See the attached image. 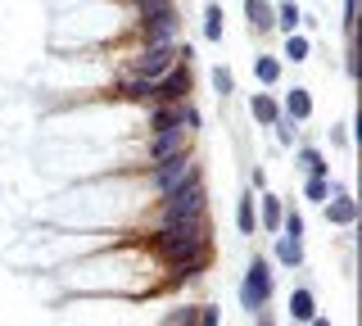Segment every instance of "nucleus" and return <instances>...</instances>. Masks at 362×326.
<instances>
[{
	"mask_svg": "<svg viewBox=\"0 0 362 326\" xmlns=\"http://www.w3.org/2000/svg\"><path fill=\"white\" fill-rule=\"evenodd\" d=\"M272 295H276V272H272V263L263 254H254L249 267H245V281H240V308L263 313L272 303Z\"/></svg>",
	"mask_w": 362,
	"mask_h": 326,
	"instance_id": "obj_3",
	"label": "nucleus"
},
{
	"mask_svg": "<svg viewBox=\"0 0 362 326\" xmlns=\"http://www.w3.org/2000/svg\"><path fill=\"white\" fill-rule=\"evenodd\" d=\"M181 54H195L190 46H177V41H158V46H145L141 54L132 59V77H141V82H158L163 73H173L181 64Z\"/></svg>",
	"mask_w": 362,
	"mask_h": 326,
	"instance_id": "obj_4",
	"label": "nucleus"
},
{
	"mask_svg": "<svg viewBox=\"0 0 362 326\" xmlns=\"http://www.w3.org/2000/svg\"><path fill=\"white\" fill-rule=\"evenodd\" d=\"M299 23H303V14H299V5H294V0L276 5V18H272V28H276V32H286V37H290V32L299 28Z\"/></svg>",
	"mask_w": 362,
	"mask_h": 326,
	"instance_id": "obj_18",
	"label": "nucleus"
},
{
	"mask_svg": "<svg viewBox=\"0 0 362 326\" xmlns=\"http://www.w3.org/2000/svg\"><path fill=\"white\" fill-rule=\"evenodd\" d=\"M326 195H331V177H308V182H303V199L326 204Z\"/></svg>",
	"mask_w": 362,
	"mask_h": 326,
	"instance_id": "obj_23",
	"label": "nucleus"
},
{
	"mask_svg": "<svg viewBox=\"0 0 362 326\" xmlns=\"http://www.w3.org/2000/svg\"><path fill=\"white\" fill-rule=\"evenodd\" d=\"M281 235L303 240V213H299V209H286V218H281Z\"/></svg>",
	"mask_w": 362,
	"mask_h": 326,
	"instance_id": "obj_25",
	"label": "nucleus"
},
{
	"mask_svg": "<svg viewBox=\"0 0 362 326\" xmlns=\"http://www.w3.org/2000/svg\"><path fill=\"white\" fill-rule=\"evenodd\" d=\"M308 50H313V41L303 37V32H290V37H286V50H281V54H286L290 64H303V59H308Z\"/></svg>",
	"mask_w": 362,
	"mask_h": 326,
	"instance_id": "obj_21",
	"label": "nucleus"
},
{
	"mask_svg": "<svg viewBox=\"0 0 362 326\" xmlns=\"http://www.w3.org/2000/svg\"><path fill=\"white\" fill-rule=\"evenodd\" d=\"M272 127H276V141H281V145H290V141H294V127H299V122H290L286 114H281L276 122H272Z\"/></svg>",
	"mask_w": 362,
	"mask_h": 326,
	"instance_id": "obj_27",
	"label": "nucleus"
},
{
	"mask_svg": "<svg viewBox=\"0 0 362 326\" xmlns=\"http://www.w3.org/2000/svg\"><path fill=\"white\" fill-rule=\"evenodd\" d=\"M344 69H349V77H358V46H349V59H344Z\"/></svg>",
	"mask_w": 362,
	"mask_h": 326,
	"instance_id": "obj_31",
	"label": "nucleus"
},
{
	"mask_svg": "<svg viewBox=\"0 0 362 326\" xmlns=\"http://www.w3.org/2000/svg\"><path fill=\"white\" fill-rule=\"evenodd\" d=\"M290 318H294V322H313V318H317V299H313L308 286H294V290H290Z\"/></svg>",
	"mask_w": 362,
	"mask_h": 326,
	"instance_id": "obj_13",
	"label": "nucleus"
},
{
	"mask_svg": "<svg viewBox=\"0 0 362 326\" xmlns=\"http://www.w3.org/2000/svg\"><path fill=\"white\" fill-rule=\"evenodd\" d=\"M154 9H173V0H136V14H154Z\"/></svg>",
	"mask_w": 362,
	"mask_h": 326,
	"instance_id": "obj_29",
	"label": "nucleus"
},
{
	"mask_svg": "<svg viewBox=\"0 0 362 326\" xmlns=\"http://www.w3.org/2000/svg\"><path fill=\"white\" fill-rule=\"evenodd\" d=\"M276 263L281 267H299L303 263V240H294V235H276Z\"/></svg>",
	"mask_w": 362,
	"mask_h": 326,
	"instance_id": "obj_16",
	"label": "nucleus"
},
{
	"mask_svg": "<svg viewBox=\"0 0 362 326\" xmlns=\"http://www.w3.org/2000/svg\"><path fill=\"white\" fill-rule=\"evenodd\" d=\"M190 177H199V163L190 154H177V159H163V163H150V190L168 195V190L186 186Z\"/></svg>",
	"mask_w": 362,
	"mask_h": 326,
	"instance_id": "obj_5",
	"label": "nucleus"
},
{
	"mask_svg": "<svg viewBox=\"0 0 362 326\" xmlns=\"http://www.w3.org/2000/svg\"><path fill=\"white\" fill-rule=\"evenodd\" d=\"M190 136H195V132H186V127L150 132V163H163V159H177V154H190Z\"/></svg>",
	"mask_w": 362,
	"mask_h": 326,
	"instance_id": "obj_9",
	"label": "nucleus"
},
{
	"mask_svg": "<svg viewBox=\"0 0 362 326\" xmlns=\"http://www.w3.org/2000/svg\"><path fill=\"white\" fill-rule=\"evenodd\" d=\"M213 91H218V95H231V91H235V77H231V69H222V64L213 69Z\"/></svg>",
	"mask_w": 362,
	"mask_h": 326,
	"instance_id": "obj_26",
	"label": "nucleus"
},
{
	"mask_svg": "<svg viewBox=\"0 0 362 326\" xmlns=\"http://www.w3.org/2000/svg\"><path fill=\"white\" fill-rule=\"evenodd\" d=\"M168 127L195 132L199 127V109L190 105V100H181V105H154L150 109V132H168Z\"/></svg>",
	"mask_w": 362,
	"mask_h": 326,
	"instance_id": "obj_6",
	"label": "nucleus"
},
{
	"mask_svg": "<svg viewBox=\"0 0 362 326\" xmlns=\"http://www.w3.org/2000/svg\"><path fill=\"white\" fill-rule=\"evenodd\" d=\"M281 218H286V204L276 195H263V227L267 231H281Z\"/></svg>",
	"mask_w": 362,
	"mask_h": 326,
	"instance_id": "obj_22",
	"label": "nucleus"
},
{
	"mask_svg": "<svg viewBox=\"0 0 362 326\" xmlns=\"http://www.w3.org/2000/svg\"><path fill=\"white\" fill-rule=\"evenodd\" d=\"M344 28H349V37H354V28H358V0H344Z\"/></svg>",
	"mask_w": 362,
	"mask_h": 326,
	"instance_id": "obj_30",
	"label": "nucleus"
},
{
	"mask_svg": "<svg viewBox=\"0 0 362 326\" xmlns=\"http://www.w3.org/2000/svg\"><path fill=\"white\" fill-rule=\"evenodd\" d=\"M141 18V37H145V46H158V41H177V28H181V18H177V5L173 9H154V14H136Z\"/></svg>",
	"mask_w": 362,
	"mask_h": 326,
	"instance_id": "obj_7",
	"label": "nucleus"
},
{
	"mask_svg": "<svg viewBox=\"0 0 362 326\" xmlns=\"http://www.w3.org/2000/svg\"><path fill=\"white\" fill-rule=\"evenodd\" d=\"M258 318V326H276V318H272V313H254Z\"/></svg>",
	"mask_w": 362,
	"mask_h": 326,
	"instance_id": "obj_32",
	"label": "nucleus"
},
{
	"mask_svg": "<svg viewBox=\"0 0 362 326\" xmlns=\"http://www.w3.org/2000/svg\"><path fill=\"white\" fill-rule=\"evenodd\" d=\"M235 227H240V235H254V231H258V209H254V195H240V204H235Z\"/></svg>",
	"mask_w": 362,
	"mask_h": 326,
	"instance_id": "obj_17",
	"label": "nucleus"
},
{
	"mask_svg": "<svg viewBox=\"0 0 362 326\" xmlns=\"http://www.w3.org/2000/svg\"><path fill=\"white\" fill-rule=\"evenodd\" d=\"M326 222H331V227H354L358 222V199L349 195V190H339L335 199H326Z\"/></svg>",
	"mask_w": 362,
	"mask_h": 326,
	"instance_id": "obj_10",
	"label": "nucleus"
},
{
	"mask_svg": "<svg viewBox=\"0 0 362 326\" xmlns=\"http://www.w3.org/2000/svg\"><path fill=\"white\" fill-rule=\"evenodd\" d=\"M195 218H209V190H204V177H190L186 186L168 190L158 199V227L168 222H195Z\"/></svg>",
	"mask_w": 362,
	"mask_h": 326,
	"instance_id": "obj_2",
	"label": "nucleus"
},
{
	"mask_svg": "<svg viewBox=\"0 0 362 326\" xmlns=\"http://www.w3.org/2000/svg\"><path fill=\"white\" fill-rule=\"evenodd\" d=\"M286 118L290 122H308L313 118V95L303 91V86H294V91L286 95Z\"/></svg>",
	"mask_w": 362,
	"mask_h": 326,
	"instance_id": "obj_14",
	"label": "nucleus"
},
{
	"mask_svg": "<svg viewBox=\"0 0 362 326\" xmlns=\"http://www.w3.org/2000/svg\"><path fill=\"white\" fill-rule=\"evenodd\" d=\"M186 91H190V59H181L173 73H163L154 82V100H150V105H181Z\"/></svg>",
	"mask_w": 362,
	"mask_h": 326,
	"instance_id": "obj_8",
	"label": "nucleus"
},
{
	"mask_svg": "<svg viewBox=\"0 0 362 326\" xmlns=\"http://www.w3.org/2000/svg\"><path fill=\"white\" fill-rule=\"evenodd\" d=\"M249 114H254L258 122H263V127H272V122L281 118V105H276V100H272L267 91H258L254 100H249Z\"/></svg>",
	"mask_w": 362,
	"mask_h": 326,
	"instance_id": "obj_15",
	"label": "nucleus"
},
{
	"mask_svg": "<svg viewBox=\"0 0 362 326\" xmlns=\"http://www.w3.org/2000/svg\"><path fill=\"white\" fill-rule=\"evenodd\" d=\"M294 159H299V168L308 177H331V163H326V154L317 150V145H299V150H294Z\"/></svg>",
	"mask_w": 362,
	"mask_h": 326,
	"instance_id": "obj_11",
	"label": "nucleus"
},
{
	"mask_svg": "<svg viewBox=\"0 0 362 326\" xmlns=\"http://www.w3.org/2000/svg\"><path fill=\"white\" fill-rule=\"evenodd\" d=\"M199 326H222V313L213 303H199Z\"/></svg>",
	"mask_w": 362,
	"mask_h": 326,
	"instance_id": "obj_28",
	"label": "nucleus"
},
{
	"mask_svg": "<svg viewBox=\"0 0 362 326\" xmlns=\"http://www.w3.org/2000/svg\"><path fill=\"white\" fill-rule=\"evenodd\" d=\"M254 77H258L263 86H276V82H281V59H272V54H258V59H254Z\"/></svg>",
	"mask_w": 362,
	"mask_h": 326,
	"instance_id": "obj_19",
	"label": "nucleus"
},
{
	"mask_svg": "<svg viewBox=\"0 0 362 326\" xmlns=\"http://www.w3.org/2000/svg\"><path fill=\"white\" fill-rule=\"evenodd\" d=\"M308 326H331V318H313V322H308Z\"/></svg>",
	"mask_w": 362,
	"mask_h": 326,
	"instance_id": "obj_33",
	"label": "nucleus"
},
{
	"mask_svg": "<svg viewBox=\"0 0 362 326\" xmlns=\"http://www.w3.org/2000/svg\"><path fill=\"white\" fill-rule=\"evenodd\" d=\"M150 250L173 267V286L181 281H195L199 272H209L213 263V240H209V218L195 222H168V227H154Z\"/></svg>",
	"mask_w": 362,
	"mask_h": 326,
	"instance_id": "obj_1",
	"label": "nucleus"
},
{
	"mask_svg": "<svg viewBox=\"0 0 362 326\" xmlns=\"http://www.w3.org/2000/svg\"><path fill=\"white\" fill-rule=\"evenodd\" d=\"M163 326H199V303H186V308H173L163 318Z\"/></svg>",
	"mask_w": 362,
	"mask_h": 326,
	"instance_id": "obj_24",
	"label": "nucleus"
},
{
	"mask_svg": "<svg viewBox=\"0 0 362 326\" xmlns=\"http://www.w3.org/2000/svg\"><path fill=\"white\" fill-rule=\"evenodd\" d=\"M245 18L254 32H272V18H276V5L272 0H245Z\"/></svg>",
	"mask_w": 362,
	"mask_h": 326,
	"instance_id": "obj_12",
	"label": "nucleus"
},
{
	"mask_svg": "<svg viewBox=\"0 0 362 326\" xmlns=\"http://www.w3.org/2000/svg\"><path fill=\"white\" fill-rule=\"evenodd\" d=\"M222 32H226L222 5H204V41H222Z\"/></svg>",
	"mask_w": 362,
	"mask_h": 326,
	"instance_id": "obj_20",
	"label": "nucleus"
}]
</instances>
